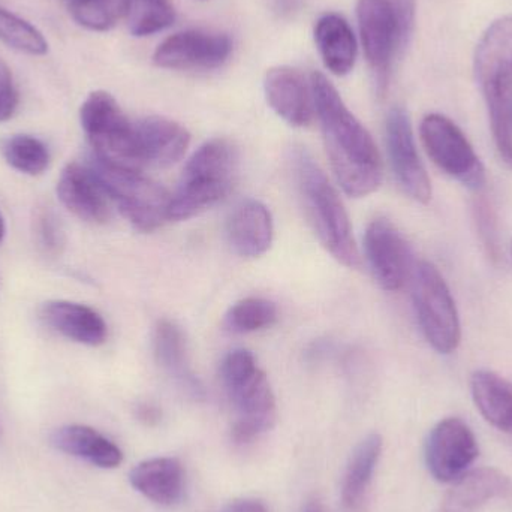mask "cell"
Instances as JSON below:
<instances>
[{"label":"cell","mask_w":512,"mask_h":512,"mask_svg":"<svg viewBox=\"0 0 512 512\" xmlns=\"http://www.w3.org/2000/svg\"><path fill=\"white\" fill-rule=\"evenodd\" d=\"M511 255H512V246H511Z\"/></svg>","instance_id":"40"},{"label":"cell","mask_w":512,"mask_h":512,"mask_svg":"<svg viewBox=\"0 0 512 512\" xmlns=\"http://www.w3.org/2000/svg\"><path fill=\"white\" fill-rule=\"evenodd\" d=\"M310 87L337 182L351 197L373 194L381 186L382 161L372 135L324 74L313 72Z\"/></svg>","instance_id":"1"},{"label":"cell","mask_w":512,"mask_h":512,"mask_svg":"<svg viewBox=\"0 0 512 512\" xmlns=\"http://www.w3.org/2000/svg\"><path fill=\"white\" fill-rule=\"evenodd\" d=\"M122 18L132 35L146 38L173 26L176 9L171 0H125Z\"/></svg>","instance_id":"27"},{"label":"cell","mask_w":512,"mask_h":512,"mask_svg":"<svg viewBox=\"0 0 512 512\" xmlns=\"http://www.w3.org/2000/svg\"><path fill=\"white\" fill-rule=\"evenodd\" d=\"M80 122L95 158L129 170L143 168L135 123L126 117L113 95L105 90L90 93L81 105Z\"/></svg>","instance_id":"7"},{"label":"cell","mask_w":512,"mask_h":512,"mask_svg":"<svg viewBox=\"0 0 512 512\" xmlns=\"http://www.w3.org/2000/svg\"><path fill=\"white\" fill-rule=\"evenodd\" d=\"M478 454L477 438L460 418L439 421L427 439V468L439 483H454L474 465Z\"/></svg>","instance_id":"12"},{"label":"cell","mask_w":512,"mask_h":512,"mask_svg":"<svg viewBox=\"0 0 512 512\" xmlns=\"http://www.w3.org/2000/svg\"><path fill=\"white\" fill-rule=\"evenodd\" d=\"M0 41L9 48L30 54L44 56L48 51V42L42 32L24 18L0 6Z\"/></svg>","instance_id":"30"},{"label":"cell","mask_w":512,"mask_h":512,"mask_svg":"<svg viewBox=\"0 0 512 512\" xmlns=\"http://www.w3.org/2000/svg\"><path fill=\"white\" fill-rule=\"evenodd\" d=\"M41 318L60 336L86 346H99L107 340L104 318L86 304L68 300L47 301L41 307Z\"/></svg>","instance_id":"20"},{"label":"cell","mask_w":512,"mask_h":512,"mask_svg":"<svg viewBox=\"0 0 512 512\" xmlns=\"http://www.w3.org/2000/svg\"><path fill=\"white\" fill-rule=\"evenodd\" d=\"M153 352L165 373L192 399H203L204 387L192 372L186 354L183 331L174 322L162 319L153 331Z\"/></svg>","instance_id":"23"},{"label":"cell","mask_w":512,"mask_h":512,"mask_svg":"<svg viewBox=\"0 0 512 512\" xmlns=\"http://www.w3.org/2000/svg\"><path fill=\"white\" fill-rule=\"evenodd\" d=\"M60 203L81 221L107 224L111 218V201L89 165L69 162L57 180Z\"/></svg>","instance_id":"15"},{"label":"cell","mask_w":512,"mask_h":512,"mask_svg":"<svg viewBox=\"0 0 512 512\" xmlns=\"http://www.w3.org/2000/svg\"><path fill=\"white\" fill-rule=\"evenodd\" d=\"M86 164L98 177L111 204L120 210L135 230L152 233L170 221L171 195L159 183L138 170L116 167L93 155Z\"/></svg>","instance_id":"6"},{"label":"cell","mask_w":512,"mask_h":512,"mask_svg":"<svg viewBox=\"0 0 512 512\" xmlns=\"http://www.w3.org/2000/svg\"><path fill=\"white\" fill-rule=\"evenodd\" d=\"M512 496V480L495 468L465 472L454 481L442 502V512H475L495 499Z\"/></svg>","instance_id":"18"},{"label":"cell","mask_w":512,"mask_h":512,"mask_svg":"<svg viewBox=\"0 0 512 512\" xmlns=\"http://www.w3.org/2000/svg\"><path fill=\"white\" fill-rule=\"evenodd\" d=\"M72 18L93 32H107L123 15L125 0H66Z\"/></svg>","instance_id":"31"},{"label":"cell","mask_w":512,"mask_h":512,"mask_svg":"<svg viewBox=\"0 0 512 512\" xmlns=\"http://www.w3.org/2000/svg\"><path fill=\"white\" fill-rule=\"evenodd\" d=\"M141 165L170 167L185 156L191 135L180 123L167 117H144L135 122Z\"/></svg>","instance_id":"17"},{"label":"cell","mask_w":512,"mask_h":512,"mask_svg":"<svg viewBox=\"0 0 512 512\" xmlns=\"http://www.w3.org/2000/svg\"><path fill=\"white\" fill-rule=\"evenodd\" d=\"M472 399L487 423L512 433V384L498 373L478 370L471 379Z\"/></svg>","instance_id":"26"},{"label":"cell","mask_w":512,"mask_h":512,"mask_svg":"<svg viewBox=\"0 0 512 512\" xmlns=\"http://www.w3.org/2000/svg\"><path fill=\"white\" fill-rule=\"evenodd\" d=\"M412 300L427 342L439 354L456 351L462 339L456 301L432 262L421 261L412 273Z\"/></svg>","instance_id":"8"},{"label":"cell","mask_w":512,"mask_h":512,"mask_svg":"<svg viewBox=\"0 0 512 512\" xmlns=\"http://www.w3.org/2000/svg\"><path fill=\"white\" fill-rule=\"evenodd\" d=\"M382 453V438L378 433L364 438L355 448L343 475L340 502L345 512L366 511L367 496Z\"/></svg>","instance_id":"25"},{"label":"cell","mask_w":512,"mask_h":512,"mask_svg":"<svg viewBox=\"0 0 512 512\" xmlns=\"http://www.w3.org/2000/svg\"><path fill=\"white\" fill-rule=\"evenodd\" d=\"M140 418L146 423H156L159 420V411L153 406H143L140 409Z\"/></svg>","instance_id":"36"},{"label":"cell","mask_w":512,"mask_h":512,"mask_svg":"<svg viewBox=\"0 0 512 512\" xmlns=\"http://www.w3.org/2000/svg\"><path fill=\"white\" fill-rule=\"evenodd\" d=\"M18 107V92L11 69L0 60V123L14 116Z\"/></svg>","instance_id":"34"},{"label":"cell","mask_w":512,"mask_h":512,"mask_svg":"<svg viewBox=\"0 0 512 512\" xmlns=\"http://www.w3.org/2000/svg\"><path fill=\"white\" fill-rule=\"evenodd\" d=\"M273 218L261 201H242L231 213L227 224V237L237 255L258 258L273 243Z\"/></svg>","instance_id":"21"},{"label":"cell","mask_w":512,"mask_h":512,"mask_svg":"<svg viewBox=\"0 0 512 512\" xmlns=\"http://www.w3.org/2000/svg\"><path fill=\"white\" fill-rule=\"evenodd\" d=\"M233 53V41L225 33L191 29L174 33L153 53V63L173 71H212L221 68Z\"/></svg>","instance_id":"11"},{"label":"cell","mask_w":512,"mask_h":512,"mask_svg":"<svg viewBox=\"0 0 512 512\" xmlns=\"http://www.w3.org/2000/svg\"><path fill=\"white\" fill-rule=\"evenodd\" d=\"M221 378L233 406L231 436L236 444H251L273 429L277 420L276 397L252 352L231 351L222 361Z\"/></svg>","instance_id":"5"},{"label":"cell","mask_w":512,"mask_h":512,"mask_svg":"<svg viewBox=\"0 0 512 512\" xmlns=\"http://www.w3.org/2000/svg\"><path fill=\"white\" fill-rule=\"evenodd\" d=\"M357 21L364 54L375 77L376 92L384 96L394 59L409 44L399 12L391 0H358Z\"/></svg>","instance_id":"9"},{"label":"cell","mask_w":512,"mask_h":512,"mask_svg":"<svg viewBox=\"0 0 512 512\" xmlns=\"http://www.w3.org/2000/svg\"><path fill=\"white\" fill-rule=\"evenodd\" d=\"M239 153L231 141L213 138L192 155L176 194L171 195L168 219L186 221L224 200L236 183Z\"/></svg>","instance_id":"4"},{"label":"cell","mask_w":512,"mask_h":512,"mask_svg":"<svg viewBox=\"0 0 512 512\" xmlns=\"http://www.w3.org/2000/svg\"><path fill=\"white\" fill-rule=\"evenodd\" d=\"M316 48L325 68L337 77H345L354 69L358 56L354 30L342 15L324 14L315 24Z\"/></svg>","instance_id":"24"},{"label":"cell","mask_w":512,"mask_h":512,"mask_svg":"<svg viewBox=\"0 0 512 512\" xmlns=\"http://www.w3.org/2000/svg\"><path fill=\"white\" fill-rule=\"evenodd\" d=\"M0 435H2V429H0Z\"/></svg>","instance_id":"39"},{"label":"cell","mask_w":512,"mask_h":512,"mask_svg":"<svg viewBox=\"0 0 512 512\" xmlns=\"http://www.w3.org/2000/svg\"><path fill=\"white\" fill-rule=\"evenodd\" d=\"M265 98L271 110L295 128L309 126L315 114L312 87L291 66L271 68L264 80Z\"/></svg>","instance_id":"16"},{"label":"cell","mask_w":512,"mask_h":512,"mask_svg":"<svg viewBox=\"0 0 512 512\" xmlns=\"http://www.w3.org/2000/svg\"><path fill=\"white\" fill-rule=\"evenodd\" d=\"M364 252L373 277L385 291H399L414 273L411 248L388 219L370 222L364 234Z\"/></svg>","instance_id":"13"},{"label":"cell","mask_w":512,"mask_h":512,"mask_svg":"<svg viewBox=\"0 0 512 512\" xmlns=\"http://www.w3.org/2000/svg\"><path fill=\"white\" fill-rule=\"evenodd\" d=\"M291 165L307 216L321 245L340 264L360 267V254L352 237L348 212L336 188L303 147L292 150Z\"/></svg>","instance_id":"3"},{"label":"cell","mask_w":512,"mask_h":512,"mask_svg":"<svg viewBox=\"0 0 512 512\" xmlns=\"http://www.w3.org/2000/svg\"><path fill=\"white\" fill-rule=\"evenodd\" d=\"M0 153L9 167L27 176H39L50 165L48 147L33 135L14 134L3 138Z\"/></svg>","instance_id":"28"},{"label":"cell","mask_w":512,"mask_h":512,"mask_svg":"<svg viewBox=\"0 0 512 512\" xmlns=\"http://www.w3.org/2000/svg\"><path fill=\"white\" fill-rule=\"evenodd\" d=\"M385 134L391 167L400 188L417 203H429L432 200V182L418 155L411 120L402 107L391 108Z\"/></svg>","instance_id":"14"},{"label":"cell","mask_w":512,"mask_h":512,"mask_svg":"<svg viewBox=\"0 0 512 512\" xmlns=\"http://www.w3.org/2000/svg\"><path fill=\"white\" fill-rule=\"evenodd\" d=\"M50 444L60 453L84 460L96 468L116 469L123 462L122 450L113 441L98 430L81 424H69L54 430Z\"/></svg>","instance_id":"22"},{"label":"cell","mask_w":512,"mask_h":512,"mask_svg":"<svg viewBox=\"0 0 512 512\" xmlns=\"http://www.w3.org/2000/svg\"><path fill=\"white\" fill-rule=\"evenodd\" d=\"M35 236L39 248L48 255H59L65 246V233L50 209H39L35 216Z\"/></svg>","instance_id":"33"},{"label":"cell","mask_w":512,"mask_h":512,"mask_svg":"<svg viewBox=\"0 0 512 512\" xmlns=\"http://www.w3.org/2000/svg\"><path fill=\"white\" fill-rule=\"evenodd\" d=\"M277 319V307L265 298L249 297L237 301L228 310L225 325L236 334L255 333L271 327Z\"/></svg>","instance_id":"29"},{"label":"cell","mask_w":512,"mask_h":512,"mask_svg":"<svg viewBox=\"0 0 512 512\" xmlns=\"http://www.w3.org/2000/svg\"><path fill=\"white\" fill-rule=\"evenodd\" d=\"M5 219H3L2 213H0V243L3 242V237H5Z\"/></svg>","instance_id":"38"},{"label":"cell","mask_w":512,"mask_h":512,"mask_svg":"<svg viewBox=\"0 0 512 512\" xmlns=\"http://www.w3.org/2000/svg\"><path fill=\"white\" fill-rule=\"evenodd\" d=\"M221 512H270L267 505L259 499L243 498L231 501L230 504L225 505Z\"/></svg>","instance_id":"35"},{"label":"cell","mask_w":512,"mask_h":512,"mask_svg":"<svg viewBox=\"0 0 512 512\" xmlns=\"http://www.w3.org/2000/svg\"><path fill=\"white\" fill-rule=\"evenodd\" d=\"M301 512H328L327 508H325V505L322 504L319 499H310V501H307V504L304 505L303 511Z\"/></svg>","instance_id":"37"},{"label":"cell","mask_w":512,"mask_h":512,"mask_svg":"<svg viewBox=\"0 0 512 512\" xmlns=\"http://www.w3.org/2000/svg\"><path fill=\"white\" fill-rule=\"evenodd\" d=\"M129 483L149 501L174 507L185 496V469L176 457H155L138 463L129 474Z\"/></svg>","instance_id":"19"},{"label":"cell","mask_w":512,"mask_h":512,"mask_svg":"<svg viewBox=\"0 0 512 512\" xmlns=\"http://www.w3.org/2000/svg\"><path fill=\"white\" fill-rule=\"evenodd\" d=\"M474 69L489 111L496 150L512 170V15L487 27L475 51Z\"/></svg>","instance_id":"2"},{"label":"cell","mask_w":512,"mask_h":512,"mask_svg":"<svg viewBox=\"0 0 512 512\" xmlns=\"http://www.w3.org/2000/svg\"><path fill=\"white\" fill-rule=\"evenodd\" d=\"M474 221L478 236L487 255L498 261L501 259V234H499L498 216L495 209L483 195L474 201Z\"/></svg>","instance_id":"32"},{"label":"cell","mask_w":512,"mask_h":512,"mask_svg":"<svg viewBox=\"0 0 512 512\" xmlns=\"http://www.w3.org/2000/svg\"><path fill=\"white\" fill-rule=\"evenodd\" d=\"M424 149L436 167L472 191L486 183V170L462 129L442 114H427L420 126Z\"/></svg>","instance_id":"10"}]
</instances>
